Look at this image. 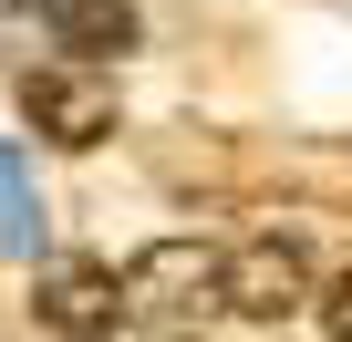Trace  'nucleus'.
Listing matches in <instances>:
<instances>
[{
  "label": "nucleus",
  "mask_w": 352,
  "mask_h": 342,
  "mask_svg": "<svg viewBox=\"0 0 352 342\" xmlns=\"http://www.w3.org/2000/svg\"><path fill=\"white\" fill-rule=\"evenodd\" d=\"M114 280H124V321L145 332H197L208 311H228V259L208 239H145Z\"/></svg>",
  "instance_id": "1"
},
{
  "label": "nucleus",
  "mask_w": 352,
  "mask_h": 342,
  "mask_svg": "<svg viewBox=\"0 0 352 342\" xmlns=\"http://www.w3.org/2000/svg\"><path fill=\"white\" fill-rule=\"evenodd\" d=\"M21 125L52 145H104L114 135V73L94 63H32L21 73Z\"/></svg>",
  "instance_id": "2"
},
{
  "label": "nucleus",
  "mask_w": 352,
  "mask_h": 342,
  "mask_svg": "<svg viewBox=\"0 0 352 342\" xmlns=\"http://www.w3.org/2000/svg\"><path fill=\"white\" fill-rule=\"evenodd\" d=\"M311 301V259H300V239H249V249H228V311L239 321H290Z\"/></svg>",
  "instance_id": "3"
},
{
  "label": "nucleus",
  "mask_w": 352,
  "mask_h": 342,
  "mask_svg": "<svg viewBox=\"0 0 352 342\" xmlns=\"http://www.w3.org/2000/svg\"><path fill=\"white\" fill-rule=\"evenodd\" d=\"M32 311H42L63 342H114V321H124V280H114L104 259H63V270H42Z\"/></svg>",
  "instance_id": "4"
},
{
  "label": "nucleus",
  "mask_w": 352,
  "mask_h": 342,
  "mask_svg": "<svg viewBox=\"0 0 352 342\" xmlns=\"http://www.w3.org/2000/svg\"><path fill=\"white\" fill-rule=\"evenodd\" d=\"M135 0H42V42L63 52V63H94L104 73V52H135Z\"/></svg>",
  "instance_id": "5"
},
{
  "label": "nucleus",
  "mask_w": 352,
  "mask_h": 342,
  "mask_svg": "<svg viewBox=\"0 0 352 342\" xmlns=\"http://www.w3.org/2000/svg\"><path fill=\"white\" fill-rule=\"evenodd\" d=\"M42 187H32V156L11 145V135H0V249H11V259H32L42 249Z\"/></svg>",
  "instance_id": "6"
},
{
  "label": "nucleus",
  "mask_w": 352,
  "mask_h": 342,
  "mask_svg": "<svg viewBox=\"0 0 352 342\" xmlns=\"http://www.w3.org/2000/svg\"><path fill=\"white\" fill-rule=\"evenodd\" d=\"M311 311H321V332H331V342H352V270H331V290H321Z\"/></svg>",
  "instance_id": "7"
}]
</instances>
